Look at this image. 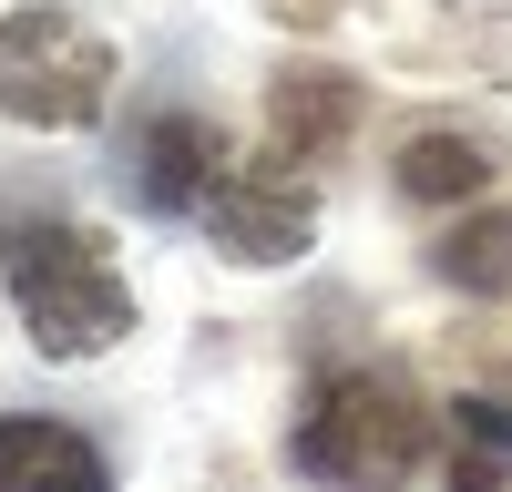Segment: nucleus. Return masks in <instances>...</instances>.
I'll list each match as a JSON object with an SVG mask.
<instances>
[{
    "label": "nucleus",
    "instance_id": "6e6552de",
    "mask_svg": "<svg viewBox=\"0 0 512 492\" xmlns=\"http://www.w3.org/2000/svg\"><path fill=\"white\" fill-rule=\"evenodd\" d=\"M390 185H400V205H461V195L492 185V144L482 134H410Z\"/></svg>",
    "mask_w": 512,
    "mask_h": 492
},
{
    "label": "nucleus",
    "instance_id": "39448f33",
    "mask_svg": "<svg viewBox=\"0 0 512 492\" xmlns=\"http://www.w3.org/2000/svg\"><path fill=\"white\" fill-rule=\"evenodd\" d=\"M226 164H236L226 123H205V113H154L144 134H134V154H123V185H134L144 216H185V205H205V185H216Z\"/></svg>",
    "mask_w": 512,
    "mask_h": 492
},
{
    "label": "nucleus",
    "instance_id": "0eeeda50",
    "mask_svg": "<svg viewBox=\"0 0 512 492\" xmlns=\"http://www.w3.org/2000/svg\"><path fill=\"white\" fill-rule=\"evenodd\" d=\"M0 492H113V462L72 421L11 410V421H0Z\"/></svg>",
    "mask_w": 512,
    "mask_h": 492
},
{
    "label": "nucleus",
    "instance_id": "9b49d317",
    "mask_svg": "<svg viewBox=\"0 0 512 492\" xmlns=\"http://www.w3.org/2000/svg\"><path fill=\"white\" fill-rule=\"evenodd\" d=\"M338 0H277V21H328Z\"/></svg>",
    "mask_w": 512,
    "mask_h": 492
},
{
    "label": "nucleus",
    "instance_id": "f03ea898",
    "mask_svg": "<svg viewBox=\"0 0 512 492\" xmlns=\"http://www.w3.org/2000/svg\"><path fill=\"white\" fill-rule=\"evenodd\" d=\"M11 308L41 359H103L134 328V287L113 277V246L93 226H21L11 236Z\"/></svg>",
    "mask_w": 512,
    "mask_h": 492
},
{
    "label": "nucleus",
    "instance_id": "1a4fd4ad",
    "mask_svg": "<svg viewBox=\"0 0 512 492\" xmlns=\"http://www.w3.org/2000/svg\"><path fill=\"white\" fill-rule=\"evenodd\" d=\"M431 267L451 287H472V298H502L512 287V205H492V216H461L441 246H431Z\"/></svg>",
    "mask_w": 512,
    "mask_h": 492
},
{
    "label": "nucleus",
    "instance_id": "20e7f679",
    "mask_svg": "<svg viewBox=\"0 0 512 492\" xmlns=\"http://www.w3.org/2000/svg\"><path fill=\"white\" fill-rule=\"evenodd\" d=\"M308 226H318V195H308V164H287V154H246V164H226V175L205 185V236H216L236 267L297 257Z\"/></svg>",
    "mask_w": 512,
    "mask_h": 492
},
{
    "label": "nucleus",
    "instance_id": "f257e3e1",
    "mask_svg": "<svg viewBox=\"0 0 512 492\" xmlns=\"http://www.w3.org/2000/svg\"><path fill=\"white\" fill-rule=\"evenodd\" d=\"M420 451H431V400L379 359L328 369L308 390V410H297V431H287V462L318 492H390V482L420 472Z\"/></svg>",
    "mask_w": 512,
    "mask_h": 492
},
{
    "label": "nucleus",
    "instance_id": "423d86ee",
    "mask_svg": "<svg viewBox=\"0 0 512 492\" xmlns=\"http://www.w3.org/2000/svg\"><path fill=\"white\" fill-rule=\"evenodd\" d=\"M359 134V82L349 72H277L267 82V154H287V164H328L338 144Z\"/></svg>",
    "mask_w": 512,
    "mask_h": 492
},
{
    "label": "nucleus",
    "instance_id": "9d476101",
    "mask_svg": "<svg viewBox=\"0 0 512 492\" xmlns=\"http://www.w3.org/2000/svg\"><path fill=\"white\" fill-rule=\"evenodd\" d=\"M451 421H461V441H492L502 462H512V410H502V400H461Z\"/></svg>",
    "mask_w": 512,
    "mask_h": 492
},
{
    "label": "nucleus",
    "instance_id": "7ed1b4c3",
    "mask_svg": "<svg viewBox=\"0 0 512 492\" xmlns=\"http://www.w3.org/2000/svg\"><path fill=\"white\" fill-rule=\"evenodd\" d=\"M103 103H113V52L72 11L31 0V11L0 21V113L52 123V134H62V123H93Z\"/></svg>",
    "mask_w": 512,
    "mask_h": 492
}]
</instances>
